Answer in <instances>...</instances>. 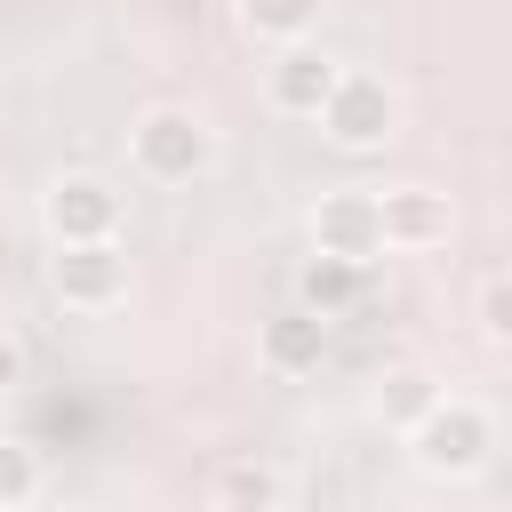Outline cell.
<instances>
[{"label": "cell", "mask_w": 512, "mask_h": 512, "mask_svg": "<svg viewBox=\"0 0 512 512\" xmlns=\"http://www.w3.org/2000/svg\"><path fill=\"white\" fill-rule=\"evenodd\" d=\"M128 160L144 184H192L216 168V128L192 104H152L128 120Z\"/></svg>", "instance_id": "cell-1"}, {"label": "cell", "mask_w": 512, "mask_h": 512, "mask_svg": "<svg viewBox=\"0 0 512 512\" xmlns=\"http://www.w3.org/2000/svg\"><path fill=\"white\" fill-rule=\"evenodd\" d=\"M408 448H416V464H424L432 480H472V472L496 456V416H488L480 400L440 392V400L408 424Z\"/></svg>", "instance_id": "cell-2"}, {"label": "cell", "mask_w": 512, "mask_h": 512, "mask_svg": "<svg viewBox=\"0 0 512 512\" xmlns=\"http://www.w3.org/2000/svg\"><path fill=\"white\" fill-rule=\"evenodd\" d=\"M320 136H328L336 152H384V144L400 136V96H392V80L344 64V80H336L328 104H320Z\"/></svg>", "instance_id": "cell-3"}, {"label": "cell", "mask_w": 512, "mask_h": 512, "mask_svg": "<svg viewBox=\"0 0 512 512\" xmlns=\"http://www.w3.org/2000/svg\"><path fill=\"white\" fill-rule=\"evenodd\" d=\"M120 216H128L120 184H112V176H88V168H64V176L40 192V224H48V240H56V248L120 240Z\"/></svg>", "instance_id": "cell-4"}, {"label": "cell", "mask_w": 512, "mask_h": 512, "mask_svg": "<svg viewBox=\"0 0 512 512\" xmlns=\"http://www.w3.org/2000/svg\"><path fill=\"white\" fill-rule=\"evenodd\" d=\"M48 288L64 312H112L128 296V248L120 240H80L48 256Z\"/></svg>", "instance_id": "cell-5"}, {"label": "cell", "mask_w": 512, "mask_h": 512, "mask_svg": "<svg viewBox=\"0 0 512 512\" xmlns=\"http://www.w3.org/2000/svg\"><path fill=\"white\" fill-rule=\"evenodd\" d=\"M312 248H320V256H344V264L384 256L376 192H368V184H336V192H320V200H312Z\"/></svg>", "instance_id": "cell-6"}, {"label": "cell", "mask_w": 512, "mask_h": 512, "mask_svg": "<svg viewBox=\"0 0 512 512\" xmlns=\"http://www.w3.org/2000/svg\"><path fill=\"white\" fill-rule=\"evenodd\" d=\"M344 80V64L328 56V48H312V40H288L272 64H264V104L272 112H288V120H320V104H328V88Z\"/></svg>", "instance_id": "cell-7"}, {"label": "cell", "mask_w": 512, "mask_h": 512, "mask_svg": "<svg viewBox=\"0 0 512 512\" xmlns=\"http://www.w3.org/2000/svg\"><path fill=\"white\" fill-rule=\"evenodd\" d=\"M376 216H384V248H400V256L448 248V232H456V208L432 184H384L376 192Z\"/></svg>", "instance_id": "cell-8"}, {"label": "cell", "mask_w": 512, "mask_h": 512, "mask_svg": "<svg viewBox=\"0 0 512 512\" xmlns=\"http://www.w3.org/2000/svg\"><path fill=\"white\" fill-rule=\"evenodd\" d=\"M256 360H264L272 376H320V360H328V320L304 312V304L272 312V320L256 328Z\"/></svg>", "instance_id": "cell-9"}, {"label": "cell", "mask_w": 512, "mask_h": 512, "mask_svg": "<svg viewBox=\"0 0 512 512\" xmlns=\"http://www.w3.org/2000/svg\"><path fill=\"white\" fill-rule=\"evenodd\" d=\"M296 304L304 312H320V320H344V312H360L368 304V264H344V256H304L296 264Z\"/></svg>", "instance_id": "cell-10"}, {"label": "cell", "mask_w": 512, "mask_h": 512, "mask_svg": "<svg viewBox=\"0 0 512 512\" xmlns=\"http://www.w3.org/2000/svg\"><path fill=\"white\" fill-rule=\"evenodd\" d=\"M280 496H288V472L272 456H232L216 472V512H280Z\"/></svg>", "instance_id": "cell-11"}, {"label": "cell", "mask_w": 512, "mask_h": 512, "mask_svg": "<svg viewBox=\"0 0 512 512\" xmlns=\"http://www.w3.org/2000/svg\"><path fill=\"white\" fill-rule=\"evenodd\" d=\"M320 8H328V0H232L240 32H248V40H272V48L304 40V32L320 24Z\"/></svg>", "instance_id": "cell-12"}, {"label": "cell", "mask_w": 512, "mask_h": 512, "mask_svg": "<svg viewBox=\"0 0 512 512\" xmlns=\"http://www.w3.org/2000/svg\"><path fill=\"white\" fill-rule=\"evenodd\" d=\"M432 400H440V376H432V368H416V360H408V368H384V384H376V416H384L392 432H408Z\"/></svg>", "instance_id": "cell-13"}, {"label": "cell", "mask_w": 512, "mask_h": 512, "mask_svg": "<svg viewBox=\"0 0 512 512\" xmlns=\"http://www.w3.org/2000/svg\"><path fill=\"white\" fill-rule=\"evenodd\" d=\"M32 496H40V456L0 432V512H24Z\"/></svg>", "instance_id": "cell-14"}, {"label": "cell", "mask_w": 512, "mask_h": 512, "mask_svg": "<svg viewBox=\"0 0 512 512\" xmlns=\"http://www.w3.org/2000/svg\"><path fill=\"white\" fill-rule=\"evenodd\" d=\"M472 320H480V336H488V344H504V352H512V272L480 280V304H472Z\"/></svg>", "instance_id": "cell-15"}, {"label": "cell", "mask_w": 512, "mask_h": 512, "mask_svg": "<svg viewBox=\"0 0 512 512\" xmlns=\"http://www.w3.org/2000/svg\"><path fill=\"white\" fill-rule=\"evenodd\" d=\"M16 384H24V344H16L8 328H0V400H8Z\"/></svg>", "instance_id": "cell-16"}, {"label": "cell", "mask_w": 512, "mask_h": 512, "mask_svg": "<svg viewBox=\"0 0 512 512\" xmlns=\"http://www.w3.org/2000/svg\"><path fill=\"white\" fill-rule=\"evenodd\" d=\"M280 512H288V504H280Z\"/></svg>", "instance_id": "cell-17"}]
</instances>
